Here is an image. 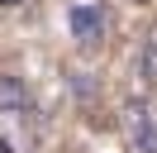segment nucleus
Segmentation results:
<instances>
[{
  "instance_id": "1",
  "label": "nucleus",
  "mask_w": 157,
  "mask_h": 153,
  "mask_svg": "<svg viewBox=\"0 0 157 153\" xmlns=\"http://www.w3.org/2000/svg\"><path fill=\"white\" fill-rule=\"evenodd\" d=\"M119 124H124V139H128L133 153H157V115H152L147 101H128Z\"/></svg>"
},
{
  "instance_id": "2",
  "label": "nucleus",
  "mask_w": 157,
  "mask_h": 153,
  "mask_svg": "<svg viewBox=\"0 0 157 153\" xmlns=\"http://www.w3.org/2000/svg\"><path fill=\"white\" fill-rule=\"evenodd\" d=\"M67 24H71L76 43H100L105 38V5H71Z\"/></svg>"
},
{
  "instance_id": "3",
  "label": "nucleus",
  "mask_w": 157,
  "mask_h": 153,
  "mask_svg": "<svg viewBox=\"0 0 157 153\" xmlns=\"http://www.w3.org/2000/svg\"><path fill=\"white\" fill-rule=\"evenodd\" d=\"M33 110V96H29V81L14 72L0 76V115H29Z\"/></svg>"
},
{
  "instance_id": "4",
  "label": "nucleus",
  "mask_w": 157,
  "mask_h": 153,
  "mask_svg": "<svg viewBox=\"0 0 157 153\" xmlns=\"http://www.w3.org/2000/svg\"><path fill=\"white\" fill-rule=\"evenodd\" d=\"M71 86H76V96H95V81H90V72H81Z\"/></svg>"
},
{
  "instance_id": "5",
  "label": "nucleus",
  "mask_w": 157,
  "mask_h": 153,
  "mask_svg": "<svg viewBox=\"0 0 157 153\" xmlns=\"http://www.w3.org/2000/svg\"><path fill=\"white\" fill-rule=\"evenodd\" d=\"M0 5H24V0H0Z\"/></svg>"
}]
</instances>
